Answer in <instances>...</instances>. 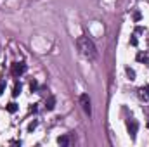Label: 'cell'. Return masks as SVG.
Wrapping results in <instances>:
<instances>
[{"label": "cell", "instance_id": "6da1fadb", "mask_svg": "<svg viewBox=\"0 0 149 147\" xmlns=\"http://www.w3.org/2000/svg\"><path fill=\"white\" fill-rule=\"evenodd\" d=\"M76 45H78V50H80V54H81L83 57H87L88 61H95V59H97L99 52H97L94 42L88 37H80L76 40Z\"/></svg>", "mask_w": 149, "mask_h": 147}, {"label": "cell", "instance_id": "7a4b0ae2", "mask_svg": "<svg viewBox=\"0 0 149 147\" xmlns=\"http://www.w3.org/2000/svg\"><path fill=\"white\" fill-rule=\"evenodd\" d=\"M127 132H128L130 139H132V140H135V137H137V132H139V123H137L134 118H130V119L127 121Z\"/></svg>", "mask_w": 149, "mask_h": 147}, {"label": "cell", "instance_id": "3957f363", "mask_svg": "<svg viewBox=\"0 0 149 147\" xmlns=\"http://www.w3.org/2000/svg\"><path fill=\"white\" fill-rule=\"evenodd\" d=\"M80 104H81V107L85 111V114H92V107H90V97L87 95V94H81L80 95Z\"/></svg>", "mask_w": 149, "mask_h": 147}, {"label": "cell", "instance_id": "277c9868", "mask_svg": "<svg viewBox=\"0 0 149 147\" xmlns=\"http://www.w3.org/2000/svg\"><path fill=\"white\" fill-rule=\"evenodd\" d=\"M26 71V64L24 62H16V64H12V74L17 78V76H21V74Z\"/></svg>", "mask_w": 149, "mask_h": 147}, {"label": "cell", "instance_id": "5b68a950", "mask_svg": "<svg viewBox=\"0 0 149 147\" xmlns=\"http://www.w3.org/2000/svg\"><path fill=\"white\" fill-rule=\"evenodd\" d=\"M54 107H56V97H54V95H49L47 101H45V109L54 111Z\"/></svg>", "mask_w": 149, "mask_h": 147}, {"label": "cell", "instance_id": "8992f818", "mask_svg": "<svg viewBox=\"0 0 149 147\" xmlns=\"http://www.w3.org/2000/svg\"><path fill=\"white\" fill-rule=\"evenodd\" d=\"M139 95H141V99H142V101H149V85L142 87V88L139 90Z\"/></svg>", "mask_w": 149, "mask_h": 147}, {"label": "cell", "instance_id": "52a82bcc", "mask_svg": "<svg viewBox=\"0 0 149 147\" xmlns=\"http://www.w3.org/2000/svg\"><path fill=\"white\" fill-rule=\"evenodd\" d=\"M57 144H59V146H68V144H70V137H68V135L57 137Z\"/></svg>", "mask_w": 149, "mask_h": 147}, {"label": "cell", "instance_id": "ba28073f", "mask_svg": "<svg viewBox=\"0 0 149 147\" xmlns=\"http://www.w3.org/2000/svg\"><path fill=\"white\" fill-rule=\"evenodd\" d=\"M125 71H127V76H128V80H130V81H134V80H135V71H134L130 66H128Z\"/></svg>", "mask_w": 149, "mask_h": 147}, {"label": "cell", "instance_id": "9c48e42d", "mask_svg": "<svg viewBox=\"0 0 149 147\" xmlns=\"http://www.w3.org/2000/svg\"><path fill=\"white\" fill-rule=\"evenodd\" d=\"M21 88H23V87H21V83H16V85H14V88H12V95H14V97H17V95L21 94Z\"/></svg>", "mask_w": 149, "mask_h": 147}, {"label": "cell", "instance_id": "30bf717a", "mask_svg": "<svg viewBox=\"0 0 149 147\" xmlns=\"http://www.w3.org/2000/svg\"><path fill=\"white\" fill-rule=\"evenodd\" d=\"M7 111H9V112H16V111H17V104H16V102H9V104H7Z\"/></svg>", "mask_w": 149, "mask_h": 147}, {"label": "cell", "instance_id": "8fae6325", "mask_svg": "<svg viewBox=\"0 0 149 147\" xmlns=\"http://www.w3.org/2000/svg\"><path fill=\"white\" fill-rule=\"evenodd\" d=\"M37 126H38V121H37V119H33V121H31V123L28 125V132H33V130H35Z\"/></svg>", "mask_w": 149, "mask_h": 147}, {"label": "cell", "instance_id": "7c38bea8", "mask_svg": "<svg viewBox=\"0 0 149 147\" xmlns=\"http://www.w3.org/2000/svg\"><path fill=\"white\" fill-rule=\"evenodd\" d=\"M137 61H141V62L144 61V62H146V61H148V55H146L144 52H139V54H137Z\"/></svg>", "mask_w": 149, "mask_h": 147}, {"label": "cell", "instance_id": "4fadbf2b", "mask_svg": "<svg viewBox=\"0 0 149 147\" xmlns=\"http://www.w3.org/2000/svg\"><path fill=\"white\" fill-rule=\"evenodd\" d=\"M30 90H31V92H37V90H38V83L35 81V80H33V81H30Z\"/></svg>", "mask_w": 149, "mask_h": 147}, {"label": "cell", "instance_id": "5bb4252c", "mask_svg": "<svg viewBox=\"0 0 149 147\" xmlns=\"http://www.w3.org/2000/svg\"><path fill=\"white\" fill-rule=\"evenodd\" d=\"M128 43H130L132 47H137V37H135V35H132V37H130V42H128Z\"/></svg>", "mask_w": 149, "mask_h": 147}, {"label": "cell", "instance_id": "9a60e30c", "mask_svg": "<svg viewBox=\"0 0 149 147\" xmlns=\"http://www.w3.org/2000/svg\"><path fill=\"white\" fill-rule=\"evenodd\" d=\"M141 19H142V14H141L139 10H135V12H134V21H141Z\"/></svg>", "mask_w": 149, "mask_h": 147}, {"label": "cell", "instance_id": "2e32d148", "mask_svg": "<svg viewBox=\"0 0 149 147\" xmlns=\"http://www.w3.org/2000/svg\"><path fill=\"white\" fill-rule=\"evenodd\" d=\"M139 33H144V28L142 26H137L135 28V35H139Z\"/></svg>", "mask_w": 149, "mask_h": 147}, {"label": "cell", "instance_id": "e0dca14e", "mask_svg": "<svg viewBox=\"0 0 149 147\" xmlns=\"http://www.w3.org/2000/svg\"><path fill=\"white\" fill-rule=\"evenodd\" d=\"M3 90H5V81H0V95L3 94Z\"/></svg>", "mask_w": 149, "mask_h": 147}, {"label": "cell", "instance_id": "ac0fdd59", "mask_svg": "<svg viewBox=\"0 0 149 147\" xmlns=\"http://www.w3.org/2000/svg\"><path fill=\"white\" fill-rule=\"evenodd\" d=\"M146 62H148V66H149V57H148V61H146Z\"/></svg>", "mask_w": 149, "mask_h": 147}, {"label": "cell", "instance_id": "d6986e66", "mask_svg": "<svg viewBox=\"0 0 149 147\" xmlns=\"http://www.w3.org/2000/svg\"><path fill=\"white\" fill-rule=\"evenodd\" d=\"M148 128H149V121H148Z\"/></svg>", "mask_w": 149, "mask_h": 147}, {"label": "cell", "instance_id": "ffe728a7", "mask_svg": "<svg viewBox=\"0 0 149 147\" xmlns=\"http://www.w3.org/2000/svg\"><path fill=\"white\" fill-rule=\"evenodd\" d=\"M148 45H149V42H148Z\"/></svg>", "mask_w": 149, "mask_h": 147}]
</instances>
